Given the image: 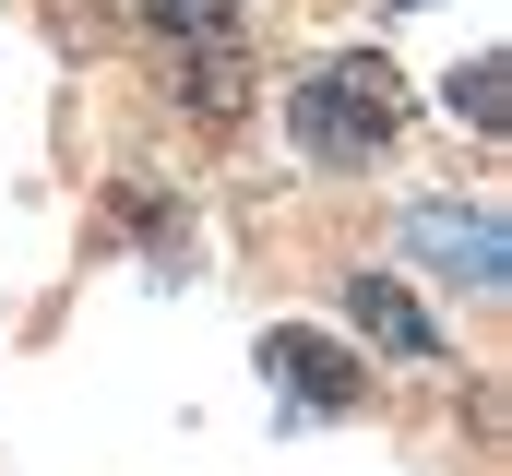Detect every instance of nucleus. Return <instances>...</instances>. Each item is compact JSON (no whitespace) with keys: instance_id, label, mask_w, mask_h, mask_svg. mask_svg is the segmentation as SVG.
I'll use <instances>...</instances> for the list:
<instances>
[{"instance_id":"7","label":"nucleus","mask_w":512,"mask_h":476,"mask_svg":"<svg viewBox=\"0 0 512 476\" xmlns=\"http://www.w3.org/2000/svg\"><path fill=\"white\" fill-rule=\"evenodd\" d=\"M501 84H512V72H501V48H477V60L453 72V108L477 119V131H501V119H512V96H501Z\"/></svg>"},{"instance_id":"6","label":"nucleus","mask_w":512,"mask_h":476,"mask_svg":"<svg viewBox=\"0 0 512 476\" xmlns=\"http://www.w3.org/2000/svg\"><path fill=\"white\" fill-rule=\"evenodd\" d=\"M143 36H155L167 60H191V48H239V0H143Z\"/></svg>"},{"instance_id":"5","label":"nucleus","mask_w":512,"mask_h":476,"mask_svg":"<svg viewBox=\"0 0 512 476\" xmlns=\"http://www.w3.org/2000/svg\"><path fill=\"white\" fill-rule=\"evenodd\" d=\"M167 96L191 119H239L251 108V48H191V60H167Z\"/></svg>"},{"instance_id":"3","label":"nucleus","mask_w":512,"mask_h":476,"mask_svg":"<svg viewBox=\"0 0 512 476\" xmlns=\"http://www.w3.org/2000/svg\"><path fill=\"white\" fill-rule=\"evenodd\" d=\"M262 369H274L298 405H322V417H346V405L370 393V369H358V357L334 346V334H298V322H286V334H262Z\"/></svg>"},{"instance_id":"4","label":"nucleus","mask_w":512,"mask_h":476,"mask_svg":"<svg viewBox=\"0 0 512 476\" xmlns=\"http://www.w3.org/2000/svg\"><path fill=\"white\" fill-rule=\"evenodd\" d=\"M346 310H358V334H370L382 357H441V322H429L393 274H358V286H346Z\"/></svg>"},{"instance_id":"2","label":"nucleus","mask_w":512,"mask_h":476,"mask_svg":"<svg viewBox=\"0 0 512 476\" xmlns=\"http://www.w3.org/2000/svg\"><path fill=\"white\" fill-rule=\"evenodd\" d=\"M405 250L417 262H453L465 286H512V238H501L489 203H417L405 215Z\"/></svg>"},{"instance_id":"1","label":"nucleus","mask_w":512,"mask_h":476,"mask_svg":"<svg viewBox=\"0 0 512 476\" xmlns=\"http://www.w3.org/2000/svg\"><path fill=\"white\" fill-rule=\"evenodd\" d=\"M393 119H405L393 60H334V72H310V84L286 96V131H298L310 167H370V155L393 143Z\"/></svg>"}]
</instances>
